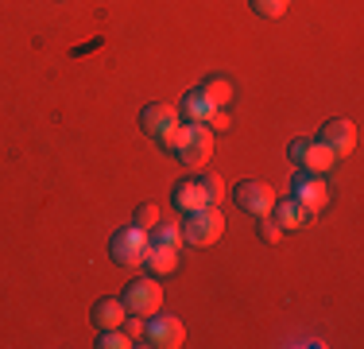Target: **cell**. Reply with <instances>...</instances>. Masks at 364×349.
<instances>
[{"label": "cell", "instance_id": "1", "mask_svg": "<svg viewBox=\"0 0 364 349\" xmlns=\"http://www.w3.org/2000/svg\"><path fill=\"white\" fill-rule=\"evenodd\" d=\"M159 147L175 155L186 171H202L205 160L213 155V132H210V125H186L182 120L175 132H167L159 140Z\"/></svg>", "mask_w": 364, "mask_h": 349}, {"label": "cell", "instance_id": "2", "mask_svg": "<svg viewBox=\"0 0 364 349\" xmlns=\"http://www.w3.org/2000/svg\"><path fill=\"white\" fill-rule=\"evenodd\" d=\"M225 233V217L218 206H202L194 209V214H186V222H182V241L194 244V249H210V244H218V237Z\"/></svg>", "mask_w": 364, "mask_h": 349}, {"label": "cell", "instance_id": "3", "mask_svg": "<svg viewBox=\"0 0 364 349\" xmlns=\"http://www.w3.org/2000/svg\"><path fill=\"white\" fill-rule=\"evenodd\" d=\"M147 244H151L147 241V229H140V225H124V229L112 233L109 256H112V264H120V268H140Z\"/></svg>", "mask_w": 364, "mask_h": 349}, {"label": "cell", "instance_id": "4", "mask_svg": "<svg viewBox=\"0 0 364 349\" xmlns=\"http://www.w3.org/2000/svg\"><path fill=\"white\" fill-rule=\"evenodd\" d=\"M124 311L128 314H144V318H151L155 311L163 307V287H159V276H140V279H128L124 287Z\"/></svg>", "mask_w": 364, "mask_h": 349}, {"label": "cell", "instance_id": "5", "mask_svg": "<svg viewBox=\"0 0 364 349\" xmlns=\"http://www.w3.org/2000/svg\"><path fill=\"white\" fill-rule=\"evenodd\" d=\"M186 342V326L175 318V314H159L155 311L144 326V338L136 345H151V349H178Z\"/></svg>", "mask_w": 364, "mask_h": 349}, {"label": "cell", "instance_id": "6", "mask_svg": "<svg viewBox=\"0 0 364 349\" xmlns=\"http://www.w3.org/2000/svg\"><path fill=\"white\" fill-rule=\"evenodd\" d=\"M287 155H291L294 163H299L302 171H314V174H326V171H329V167H333V163H337V155L329 152L326 144H318V140H306V136L291 140Z\"/></svg>", "mask_w": 364, "mask_h": 349}, {"label": "cell", "instance_id": "7", "mask_svg": "<svg viewBox=\"0 0 364 349\" xmlns=\"http://www.w3.org/2000/svg\"><path fill=\"white\" fill-rule=\"evenodd\" d=\"M291 198H299L310 214H318V209H326V202H329V182L322 179V174L299 167L294 179H291Z\"/></svg>", "mask_w": 364, "mask_h": 349}, {"label": "cell", "instance_id": "8", "mask_svg": "<svg viewBox=\"0 0 364 349\" xmlns=\"http://www.w3.org/2000/svg\"><path fill=\"white\" fill-rule=\"evenodd\" d=\"M232 198H237V206L245 209V214H252V217L272 214V206H275V190L267 187V182H259V179H245L237 190H232Z\"/></svg>", "mask_w": 364, "mask_h": 349}, {"label": "cell", "instance_id": "9", "mask_svg": "<svg viewBox=\"0 0 364 349\" xmlns=\"http://www.w3.org/2000/svg\"><path fill=\"white\" fill-rule=\"evenodd\" d=\"M182 125V117H178V109L175 105H163V101H151V105H144V113H140V128L147 136L159 144L167 132H175V128Z\"/></svg>", "mask_w": 364, "mask_h": 349}, {"label": "cell", "instance_id": "10", "mask_svg": "<svg viewBox=\"0 0 364 349\" xmlns=\"http://www.w3.org/2000/svg\"><path fill=\"white\" fill-rule=\"evenodd\" d=\"M318 144H326L329 152L337 155V160H345V155L357 152V125L345 117H333L322 125V136H318Z\"/></svg>", "mask_w": 364, "mask_h": 349}, {"label": "cell", "instance_id": "11", "mask_svg": "<svg viewBox=\"0 0 364 349\" xmlns=\"http://www.w3.org/2000/svg\"><path fill=\"white\" fill-rule=\"evenodd\" d=\"M171 206H175L178 214H194V209L210 206V198H205V190H202L198 179H182V182L171 187Z\"/></svg>", "mask_w": 364, "mask_h": 349}, {"label": "cell", "instance_id": "12", "mask_svg": "<svg viewBox=\"0 0 364 349\" xmlns=\"http://www.w3.org/2000/svg\"><path fill=\"white\" fill-rule=\"evenodd\" d=\"M124 299H117V295H105V299H97L93 303V311H90V322H93V330H112V326H120L124 322Z\"/></svg>", "mask_w": 364, "mask_h": 349}, {"label": "cell", "instance_id": "13", "mask_svg": "<svg viewBox=\"0 0 364 349\" xmlns=\"http://www.w3.org/2000/svg\"><path fill=\"white\" fill-rule=\"evenodd\" d=\"M272 214H275V222H279V229L287 233V229H302V225L310 222V209L299 202V198H275V206H272Z\"/></svg>", "mask_w": 364, "mask_h": 349}, {"label": "cell", "instance_id": "14", "mask_svg": "<svg viewBox=\"0 0 364 349\" xmlns=\"http://www.w3.org/2000/svg\"><path fill=\"white\" fill-rule=\"evenodd\" d=\"M178 117L186 120V125H205V120L213 117V105H210V98H205L202 90H190V93H182Z\"/></svg>", "mask_w": 364, "mask_h": 349}, {"label": "cell", "instance_id": "15", "mask_svg": "<svg viewBox=\"0 0 364 349\" xmlns=\"http://www.w3.org/2000/svg\"><path fill=\"white\" fill-rule=\"evenodd\" d=\"M144 264L151 276H171L178 268V249H171V244H147Z\"/></svg>", "mask_w": 364, "mask_h": 349}, {"label": "cell", "instance_id": "16", "mask_svg": "<svg viewBox=\"0 0 364 349\" xmlns=\"http://www.w3.org/2000/svg\"><path fill=\"white\" fill-rule=\"evenodd\" d=\"M198 90H202L205 98H210L213 109H225V105L232 101V82H229V78H221V74H210L202 85H198Z\"/></svg>", "mask_w": 364, "mask_h": 349}, {"label": "cell", "instance_id": "17", "mask_svg": "<svg viewBox=\"0 0 364 349\" xmlns=\"http://www.w3.org/2000/svg\"><path fill=\"white\" fill-rule=\"evenodd\" d=\"M147 241H151V244H171V249H182V225H178V222H167V217H159V222L147 229Z\"/></svg>", "mask_w": 364, "mask_h": 349}, {"label": "cell", "instance_id": "18", "mask_svg": "<svg viewBox=\"0 0 364 349\" xmlns=\"http://www.w3.org/2000/svg\"><path fill=\"white\" fill-rule=\"evenodd\" d=\"M97 345L101 349H128V345H136V342L120 326H112V330H97Z\"/></svg>", "mask_w": 364, "mask_h": 349}, {"label": "cell", "instance_id": "19", "mask_svg": "<svg viewBox=\"0 0 364 349\" xmlns=\"http://www.w3.org/2000/svg\"><path fill=\"white\" fill-rule=\"evenodd\" d=\"M248 4H252V12H259L264 20H279L291 8V0H248Z\"/></svg>", "mask_w": 364, "mask_h": 349}, {"label": "cell", "instance_id": "20", "mask_svg": "<svg viewBox=\"0 0 364 349\" xmlns=\"http://www.w3.org/2000/svg\"><path fill=\"white\" fill-rule=\"evenodd\" d=\"M256 233H259V241H267V244H279L283 237V229H279V222H275L272 214H264V217H256Z\"/></svg>", "mask_w": 364, "mask_h": 349}, {"label": "cell", "instance_id": "21", "mask_svg": "<svg viewBox=\"0 0 364 349\" xmlns=\"http://www.w3.org/2000/svg\"><path fill=\"white\" fill-rule=\"evenodd\" d=\"M159 217H163V214H159V206H155V202H140V206H136V214H132V225H140V229H151Z\"/></svg>", "mask_w": 364, "mask_h": 349}, {"label": "cell", "instance_id": "22", "mask_svg": "<svg viewBox=\"0 0 364 349\" xmlns=\"http://www.w3.org/2000/svg\"><path fill=\"white\" fill-rule=\"evenodd\" d=\"M198 182H202L205 198H210L213 206H218L221 198H225V179H221V174H202V179H198Z\"/></svg>", "mask_w": 364, "mask_h": 349}, {"label": "cell", "instance_id": "23", "mask_svg": "<svg viewBox=\"0 0 364 349\" xmlns=\"http://www.w3.org/2000/svg\"><path fill=\"white\" fill-rule=\"evenodd\" d=\"M144 326H147L144 314H124V322H120V330H124L132 342H140V338H144Z\"/></svg>", "mask_w": 364, "mask_h": 349}, {"label": "cell", "instance_id": "24", "mask_svg": "<svg viewBox=\"0 0 364 349\" xmlns=\"http://www.w3.org/2000/svg\"><path fill=\"white\" fill-rule=\"evenodd\" d=\"M205 125H210V132H229V128H232V117H229L225 109H213V117L205 120Z\"/></svg>", "mask_w": 364, "mask_h": 349}]
</instances>
